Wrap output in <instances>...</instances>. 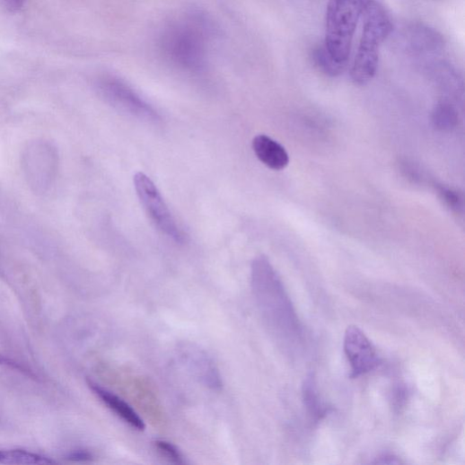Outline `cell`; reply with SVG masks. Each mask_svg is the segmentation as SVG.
Listing matches in <instances>:
<instances>
[{
  "label": "cell",
  "instance_id": "5bb4252c",
  "mask_svg": "<svg viewBox=\"0 0 465 465\" xmlns=\"http://www.w3.org/2000/svg\"><path fill=\"white\" fill-rule=\"evenodd\" d=\"M0 462L6 464H51L56 461L38 453L13 449L0 451Z\"/></svg>",
  "mask_w": 465,
  "mask_h": 465
},
{
  "label": "cell",
  "instance_id": "e0dca14e",
  "mask_svg": "<svg viewBox=\"0 0 465 465\" xmlns=\"http://www.w3.org/2000/svg\"><path fill=\"white\" fill-rule=\"evenodd\" d=\"M154 446H156L158 451L170 461L176 464L185 463V460L182 453L172 443L167 441H157L156 443H154Z\"/></svg>",
  "mask_w": 465,
  "mask_h": 465
},
{
  "label": "cell",
  "instance_id": "52a82bcc",
  "mask_svg": "<svg viewBox=\"0 0 465 465\" xmlns=\"http://www.w3.org/2000/svg\"><path fill=\"white\" fill-rule=\"evenodd\" d=\"M344 350L351 366L352 378L365 374L380 364V358L373 343L356 326L347 329Z\"/></svg>",
  "mask_w": 465,
  "mask_h": 465
},
{
  "label": "cell",
  "instance_id": "7a4b0ae2",
  "mask_svg": "<svg viewBox=\"0 0 465 465\" xmlns=\"http://www.w3.org/2000/svg\"><path fill=\"white\" fill-rule=\"evenodd\" d=\"M362 16V36L351 68L352 80L357 85H365L373 79L380 47L393 31L389 14L375 0H364Z\"/></svg>",
  "mask_w": 465,
  "mask_h": 465
},
{
  "label": "cell",
  "instance_id": "277c9868",
  "mask_svg": "<svg viewBox=\"0 0 465 465\" xmlns=\"http://www.w3.org/2000/svg\"><path fill=\"white\" fill-rule=\"evenodd\" d=\"M364 0H329L325 47L339 63L347 65Z\"/></svg>",
  "mask_w": 465,
  "mask_h": 465
},
{
  "label": "cell",
  "instance_id": "9a60e30c",
  "mask_svg": "<svg viewBox=\"0 0 465 465\" xmlns=\"http://www.w3.org/2000/svg\"><path fill=\"white\" fill-rule=\"evenodd\" d=\"M313 60L320 70L330 76H338L347 68V65L337 61L325 46L314 50Z\"/></svg>",
  "mask_w": 465,
  "mask_h": 465
},
{
  "label": "cell",
  "instance_id": "5b68a950",
  "mask_svg": "<svg viewBox=\"0 0 465 465\" xmlns=\"http://www.w3.org/2000/svg\"><path fill=\"white\" fill-rule=\"evenodd\" d=\"M134 185L136 195L154 224L164 235L178 243H181L183 241L182 232L157 186L142 172L135 175Z\"/></svg>",
  "mask_w": 465,
  "mask_h": 465
},
{
  "label": "cell",
  "instance_id": "30bf717a",
  "mask_svg": "<svg viewBox=\"0 0 465 465\" xmlns=\"http://www.w3.org/2000/svg\"><path fill=\"white\" fill-rule=\"evenodd\" d=\"M88 383L94 394L125 423L136 430H145V426L144 421L127 403L111 392L102 389V387L96 382L89 381Z\"/></svg>",
  "mask_w": 465,
  "mask_h": 465
},
{
  "label": "cell",
  "instance_id": "ffe728a7",
  "mask_svg": "<svg viewBox=\"0 0 465 465\" xmlns=\"http://www.w3.org/2000/svg\"><path fill=\"white\" fill-rule=\"evenodd\" d=\"M0 364H5V365H8L10 367H13V369H16V370H19L21 372H23V373H27L30 376H33V374L30 372V371H27L23 366H22L21 364L4 357V355H0Z\"/></svg>",
  "mask_w": 465,
  "mask_h": 465
},
{
  "label": "cell",
  "instance_id": "9c48e42d",
  "mask_svg": "<svg viewBox=\"0 0 465 465\" xmlns=\"http://www.w3.org/2000/svg\"><path fill=\"white\" fill-rule=\"evenodd\" d=\"M257 158L273 171H283L289 164V154L277 141L266 135L257 136L253 140Z\"/></svg>",
  "mask_w": 465,
  "mask_h": 465
},
{
  "label": "cell",
  "instance_id": "8992f818",
  "mask_svg": "<svg viewBox=\"0 0 465 465\" xmlns=\"http://www.w3.org/2000/svg\"><path fill=\"white\" fill-rule=\"evenodd\" d=\"M99 91L107 102L123 113L146 122H158L161 119L156 110L126 83L114 77L102 80Z\"/></svg>",
  "mask_w": 465,
  "mask_h": 465
},
{
  "label": "cell",
  "instance_id": "8fae6325",
  "mask_svg": "<svg viewBox=\"0 0 465 465\" xmlns=\"http://www.w3.org/2000/svg\"><path fill=\"white\" fill-rule=\"evenodd\" d=\"M408 40L413 52L420 56L437 55L444 46L443 39L437 31L423 25L411 28Z\"/></svg>",
  "mask_w": 465,
  "mask_h": 465
},
{
  "label": "cell",
  "instance_id": "3957f363",
  "mask_svg": "<svg viewBox=\"0 0 465 465\" xmlns=\"http://www.w3.org/2000/svg\"><path fill=\"white\" fill-rule=\"evenodd\" d=\"M209 31L197 18L183 20L171 24L162 37L165 57L176 66L199 71L206 62Z\"/></svg>",
  "mask_w": 465,
  "mask_h": 465
},
{
  "label": "cell",
  "instance_id": "44dd1931",
  "mask_svg": "<svg viewBox=\"0 0 465 465\" xmlns=\"http://www.w3.org/2000/svg\"><path fill=\"white\" fill-rule=\"evenodd\" d=\"M2 2L9 10L16 12L22 9L28 0H2Z\"/></svg>",
  "mask_w": 465,
  "mask_h": 465
},
{
  "label": "cell",
  "instance_id": "7c38bea8",
  "mask_svg": "<svg viewBox=\"0 0 465 465\" xmlns=\"http://www.w3.org/2000/svg\"><path fill=\"white\" fill-rule=\"evenodd\" d=\"M302 397L304 408L311 418L320 422L332 411L321 399L318 382L314 373H309L302 385Z\"/></svg>",
  "mask_w": 465,
  "mask_h": 465
},
{
  "label": "cell",
  "instance_id": "2e32d148",
  "mask_svg": "<svg viewBox=\"0 0 465 465\" xmlns=\"http://www.w3.org/2000/svg\"><path fill=\"white\" fill-rule=\"evenodd\" d=\"M438 192L446 204L452 211L460 213L463 209V200L459 192L447 187H438Z\"/></svg>",
  "mask_w": 465,
  "mask_h": 465
},
{
  "label": "cell",
  "instance_id": "ac0fdd59",
  "mask_svg": "<svg viewBox=\"0 0 465 465\" xmlns=\"http://www.w3.org/2000/svg\"><path fill=\"white\" fill-rule=\"evenodd\" d=\"M66 459L72 461H91L93 460V456L87 451L79 450L70 452Z\"/></svg>",
  "mask_w": 465,
  "mask_h": 465
},
{
  "label": "cell",
  "instance_id": "4fadbf2b",
  "mask_svg": "<svg viewBox=\"0 0 465 465\" xmlns=\"http://www.w3.org/2000/svg\"><path fill=\"white\" fill-rule=\"evenodd\" d=\"M432 121L438 130L452 131L458 125L457 110L448 101L439 102L433 110Z\"/></svg>",
  "mask_w": 465,
  "mask_h": 465
},
{
  "label": "cell",
  "instance_id": "6da1fadb",
  "mask_svg": "<svg viewBox=\"0 0 465 465\" xmlns=\"http://www.w3.org/2000/svg\"><path fill=\"white\" fill-rule=\"evenodd\" d=\"M251 279L259 308L273 333L284 343H299L302 328L295 309L281 278L265 256L253 261Z\"/></svg>",
  "mask_w": 465,
  "mask_h": 465
},
{
  "label": "cell",
  "instance_id": "d6986e66",
  "mask_svg": "<svg viewBox=\"0 0 465 465\" xmlns=\"http://www.w3.org/2000/svg\"><path fill=\"white\" fill-rule=\"evenodd\" d=\"M373 463L392 465V464H400V463H402V461L399 457H397L395 455L384 454V455H382V456L376 458V460Z\"/></svg>",
  "mask_w": 465,
  "mask_h": 465
},
{
  "label": "cell",
  "instance_id": "ba28073f",
  "mask_svg": "<svg viewBox=\"0 0 465 465\" xmlns=\"http://www.w3.org/2000/svg\"><path fill=\"white\" fill-rule=\"evenodd\" d=\"M183 362L193 374L212 390L222 389L223 382L215 363L208 354L194 344L186 343L180 347Z\"/></svg>",
  "mask_w": 465,
  "mask_h": 465
}]
</instances>
